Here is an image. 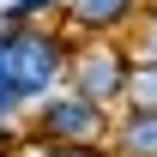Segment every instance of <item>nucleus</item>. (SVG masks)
<instances>
[{"label": "nucleus", "instance_id": "2", "mask_svg": "<svg viewBox=\"0 0 157 157\" xmlns=\"http://www.w3.org/2000/svg\"><path fill=\"white\" fill-rule=\"evenodd\" d=\"M42 133L60 139V145H85V139H97V97L48 103V109H42Z\"/></svg>", "mask_w": 157, "mask_h": 157}, {"label": "nucleus", "instance_id": "9", "mask_svg": "<svg viewBox=\"0 0 157 157\" xmlns=\"http://www.w3.org/2000/svg\"><path fill=\"white\" fill-rule=\"evenodd\" d=\"M42 6H48V0H18V6H12V18H30V12H42Z\"/></svg>", "mask_w": 157, "mask_h": 157}, {"label": "nucleus", "instance_id": "1", "mask_svg": "<svg viewBox=\"0 0 157 157\" xmlns=\"http://www.w3.org/2000/svg\"><path fill=\"white\" fill-rule=\"evenodd\" d=\"M12 42V73H18V97H36V91H48V78H55V67H60V48H55V36H6Z\"/></svg>", "mask_w": 157, "mask_h": 157}, {"label": "nucleus", "instance_id": "4", "mask_svg": "<svg viewBox=\"0 0 157 157\" xmlns=\"http://www.w3.org/2000/svg\"><path fill=\"white\" fill-rule=\"evenodd\" d=\"M127 157H157V109H145L127 127Z\"/></svg>", "mask_w": 157, "mask_h": 157}, {"label": "nucleus", "instance_id": "8", "mask_svg": "<svg viewBox=\"0 0 157 157\" xmlns=\"http://www.w3.org/2000/svg\"><path fill=\"white\" fill-rule=\"evenodd\" d=\"M36 157H91V151H85V145H60V139H55V145H42Z\"/></svg>", "mask_w": 157, "mask_h": 157}, {"label": "nucleus", "instance_id": "7", "mask_svg": "<svg viewBox=\"0 0 157 157\" xmlns=\"http://www.w3.org/2000/svg\"><path fill=\"white\" fill-rule=\"evenodd\" d=\"M133 97L145 103V109H157V73H145V78H139V91H133Z\"/></svg>", "mask_w": 157, "mask_h": 157}, {"label": "nucleus", "instance_id": "6", "mask_svg": "<svg viewBox=\"0 0 157 157\" xmlns=\"http://www.w3.org/2000/svg\"><path fill=\"white\" fill-rule=\"evenodd\" d=\"M127 12V0H78V18L85 24H115Z\"/></svg>", "mask_w": 157, "mask_h": 157}, {"label": "nucleus", "instance_id": "5", "mask_svg": "<svg viewBox=\"0 0 157 157\" xmlns=\"http://www.w3.org/2000/svg\"><path fill=\"white\" fill-rule=\"evenodd\" d=\"M18 103V73H12V42L0 36V115Z\"/></svg>", "mask_w": 157, "mask_h": 157}, {"label": "nucleus", "instance_id": "3", "mask_svg": "<svg viewBox=\"0 0 157 157\" xmlns=\"http://www.w3.org/2000/svg\"><path fill=\"white\" fill-rule=\"evenodd\" d=\"M78 91H85V97H115L121 91V60L115 55H91L78 67Z\"/></svg>", "mask_w": 157, "mask_h": 157}]
</instances>
